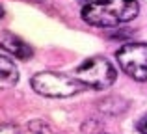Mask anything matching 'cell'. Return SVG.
Masks as SVG:
<instances>
[{
	"mask_svg": "<svg viewBox=\"0 0 147 134\" xmlns=\"http://www.w3.org/2000/svg\"><path fill=\"white\" fill-rule=\"evenodd\" d=\"M28 132L30 134H61L56 132L47 121H30L28 123Z\"/></svg>",
	"mask_w": 147,
	"mask_h": 134,
	"instance_id": "52a82bcc",
	"label": "cell"
},
{
	"mask_svg": "<svg viewBox=\"0 0 147 134\" xmlns=\"http://www.w3.org/2000/svg\"><path fill=\"white\" fill-rule=\"evenodd\" d=\"M117 63L136 82H147V43H127L115 52Z\"/></svg>",
	"mask_w": 147,
	"mask_h": 134,
	"instance_id": "277c9868",
	"label": "cell"
},
{
	"mask_svg": "<svg viewBox=\"0 0 147 134\" xmlns=\"http://www.w3.org/2000/svg\"><path fill=\"white\" fill-rule=\"evenodd\" d=\"M0 47H2L6 52L13 54L15 58H19V60H30L32 54H34L32 48H30L21 37H17L11 32H2L0 34Z\"/></svg>",
	"mask_w": 147,
	"mask_h": 134,
	"instance_id": "5b68a950",
	"label": "cell"
},
{
	"mask_svg": "<svg viewBox=\"0 0 147 134\" xmlns=\"http://www.w3.org/2000/svg\"><path fill=\"white\" fill-rule=\"evenodd\" d=\"M75 78H78L86 88L91 90H108L117 78V71L112 65V62H108L102 56H93L88 58L75 69Z\"/></svg>",
	"mask_w": 147,
	"mask_h": 134,
	"instance_id": "3957f363",
	"label": "cell"
},
{
	"mask_svg": "<svg viewBox=\"0 0 147 134\" xmlns=\"http://www.w3.org/2000/svg\"><path fill=\"white\" fill-rule=\"evenodd\" d=\"M30 84H32V90L36 93L49 99H67L86 90V86L78 78H75L71 75H63V73H56V71L37 73V75L32 76Z\"/></svg>",
	"mask_w": 147,
	"mask_h": 134,
	"instance_id": "7a4b0ae2",
	"label": "cell"
},
{
	"mask_svg": "<svg viewBox=\"0 0 147 134\" xmlns=\"http://www.w3.org/2000/svg\"><path fill=\"white\" fill-rule=\"evenodd\" d=\"M19 82V69L7 56L0 54V90L13 88Z\"/></svg>",
	"mask_w": 147,
	"mask_h": 134,
	"instance_id": "8992f818",
	"label": "cell"
},
{
	"mask_svg": "<svg viewBox=\"0 0 147 134\" xmlns=\"http://www.w3.org/2000/svg\"><path fill=\"white\" fill-rule=\"evenodd\" d=\"M82 21L97 28H115L140 13L138 0H76Z\"/></svg>",
	"mask_w": 147,
	"mask_h": 134,
	"instance_id": "6da1fadb",
	"label": "cell"
},
{
	"mask_svg": "<svg viewBox=\"0 0 147 134\" xmlns=\"http://www.w3.org/2000/svg\"><path fill=\"white\" fill-rule=\"evenodd\" d=\"M136 127H138V131H140L142 134H147V114H144V116L138 119Z\"/></svg>",
	"mask_w": 147,
	"mask_h": 134,
	"instance_id": "9c48e42d",
	"label": "cell"
},
{
	"mask_svg": "<svg viewBox=\"0 0 147 134\" xmlns=\"http://www.w3.org/2000/svg\"><path fill=\"white\" fill-rule=\"evenodd\" d=\"M0 134H21V131H19V127H15V125L4 123V125H0Z\"/></svg>",
	"mask_w": 147,
	"mask_h": 134,
	"instance_id": "ba28073f",
	"label": "cell"
},
{
	"mask_svg": "<svg viewBox=\"0 0 147 134\" xmlns=\"http://www.w3.org/2000/svg\"><path fill=\"white\" fill-rule=\"evenodd\" d=\"M2 15H4V9H2V7H0V17H2Z\"/></svg>",
	"mask_w": 147,
	"mask_h": 134,
	"instance_id": "30bf717a",
	"label": "cell"
}]
</instances>
